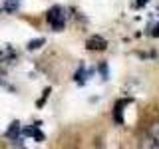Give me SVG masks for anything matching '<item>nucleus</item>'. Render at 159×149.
Segmentation results:
<instances>
[{"label":"nucleus","instance_id":"obj_1","mask_svg":"<svg viewBox=\"0 0 159 149\" xmlns=\"http://www.w3.org/2000/svg\"><path fill=\"white\" fill-rule=\"evenodd\" d=\"M46 22L52 26V30L62 32V30L66 28V10L62 6H52L46 12Z\"/></svg>","mask_w":159,"mask_h":149},{"label":"nucleus","instance_id":"obj_2","mask_svg":"<svg viewBox=\"0 0 159 149\" xmlns=\"http://www.w3.org/2000/svg\"><path fill=\"white\" fill-rule=\"evenodd\" d=\"M86 48L89 50V52H103V50L107 48V40L102 38V36H89L86 40Z\"/></svg>","mask_w":159,"mask_h":149},{"label":"nucleus","instance_id":"obj_3","mask_svg":"<svg viewBox=\"0 0 159 149\" xmlns=\"http://www.w3.org/2000/svg\"><path fill=\"white\" fill-rule=\"evenodd\" d=\"M127 103H129V99H119L116 106H113L111 115H113V121H116L117 125H123V107H125Z\"/></svg>","mask_w":159,"mask_h":149},{"label":"nucleus","instance_id":"obj_4","mask_svg":"<svg viewBox=\"0 0 159 149\" xmlns=\"http://www.w3.org/2000/svg\"><path fill=\"white\" fill-rule=\"evenodd\" d=\"M6 137L12 139V141H22V127H20L18 121H12L6 131Z\"/></svg>","mask_w":159,"mask_h":149},{"label":"nucleus","instance_id":"obj_5","mask_svg":"<svg viewBox=\"0 0 159 149\" xmlns=\"http://www.w3.org/2000/svg\"><path fill=\"white\" fill-rule=\"evenodd\" d=\"M20 2L22 0H4V12H8V14H14L16 10L20 8Z\"/></svg>","mask_w":159,"mask_h":149},{"label":"nucleus","instance_id":"obj_6","mask_svg":"<svg viewBox=\"0 0 159 149\" xmlns=\"http://www.w3.org/2000/svg\"><path fill=\"white\" fill-rule=\"evenodd\" d=\"M46 42L44 38H36V40H30L28 42V50H38V48H42V44Z\"/></svg>","mask_w":159,"mask_h":149},{"label":"nucleus","instance_id":"obj_7","mask_svg":"<svg viewBox=\"0 0 159 149\" xmlns=\"http://www.w3.org/2000/svg\"><path fill=\"white\" fill-rule=\"evenodd\" d=\"M98 70H102V76H103V79H107V66H106V64H102V66H99Z\"/></svg>","mask_w":159,"mask_h":149},{"label":"nucleus","instance_id":"obj_8","mask_svg":"<svg viewBox=\"0 0 159 149\" xmlns=\"http://www.w3.org/2000/svg\"><path fill=\"white\" fill-rule=\"evenodd\" d=\"M151 36H153V38H159V24H157V26H155V28H153V32H151Z\"/></svg>","mask_w":159,"mask_h":149},{"label":"nucleus","instance_id":"obj_9","mask_svg":"<svg viewBox=\"0 0 159 149\" xmlns=\"http://www.w3.org/2000/svg\"><path fill=\"white\" fill-rule=\"evenodd\" d=\"M145 2H147V0H137L135 6H137V8H141V6H145Z\"/></svg>","mask_w":159,"mask_h":149},{"label":"nucleus","instance_id":"obj_10","mask_svg":"<svg viewBox=\"0 0 159 149\" xmlns=\"http://www.w3.org/2000/svg\"><path fill=\"white\" fill-rule=\"evenodd\" d=\"M157 125H159V123H157Z\"/></svg>","mask_w":159,"mask_h":149}]
</instances>
